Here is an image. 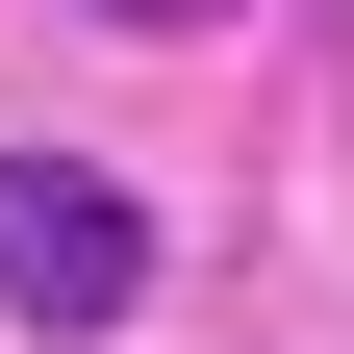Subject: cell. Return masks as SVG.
I'll use <instances>...</instances> for the list:
<instances>
[{
  "mask_svg": "<svg viewBox=\"0 0 354 354\" xmlns=\"http://www.w3.org/2000/svg\"><path fill=\"white\" fill-rule=\"evenodd\" d=\"M102 26H228V0H102Z\"/></svg>",
  "mask_w": 354,
  "mask_h": 354,
  "instance_id": "obj_2",
  "label": "cell"
},
{
  "mask_svg": "<svg viewBox=\"0 0 354 354\" xmlns=\"http://www.w3.org/2000/svg\"><path fill=\"white\" fill-rule=\"evenodd\" d=\"M0 304H26V329H127V304H152V228H127V177L0 152Z\"/></svg>",
  "mask_w": 354,
  "mask_h": 354,
  "instance_id": "obj_1",
  "label": "cell"
}]
</instances>
